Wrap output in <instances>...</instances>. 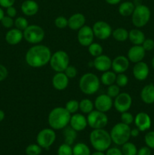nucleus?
I'll list each match as a JSON object with an SVG mask.
<instances>
[{
	"mask_svg": "<svg viewBox=\"0 0 154 155\" xmlns=\"http://www.w3.org/2000/svg\"><path fill=\"white\" fill-rule=\"evenodd\" d=\"M70 117L71 114L64 107H56L50 111L48 123L53 130H63L69 125Z\"/></svg>",
	"mask_w": 154,
	"mask_h": 155,
	"instance_id": "obj_2",
	"label": "nucleus"
},
{
	"mask_svg": "<svg viewBox=\"0 0 154 155\" xmlns=\"http://www.w3.org/2000/svg\"><path fill=\"white\" fill-rule=\"evenodd\" d=\"M110 134L113 143L116 145H122L131 138V127L122 122L118 123L113 126Z\"/></svg>",
	"mask_w": 154,
	"mask_h": 155,
	"instance_id": "obj_5",
	"label": "nucleus"
},
{
	"mask_svg": "<svg viewBox=\"0 0 154 155\" xmlns=\"http://www.w3.org/2000/svg\"><path fill=\"white\" fill-rule=\"evenodd\" d=\"M140 98L146 104L154 103V85L152 83L146 85L140 91Z\"/></svg>",
	"mask_w": 154,
	"mask_h": 155,
	"instance_id": "obj_25",
	"label": "nucleus"
},
{
	"mask_svg": "<svg viewBox=\"0 0 154 155\" xmlns=\"http://www.w3.org/2000/svg\"><path fill=\"white\" fill-rule=\"evenodd\" d=\"M134 116L128 111H125L121 114V122L123 124L130 126L132 123H134Z\"/></svg>",
	"mask_w": 154,
	"mask_h": 155,
	"instance_id": "obj_43",
	"label": "nucleus"
},
{
	"mask_svg": "<svg viewBox=\"0 0 154 155\" xmlns=\"http://www.w3.org/2000/svg\"><path fill=\"white\" fill-rule=\"evenodd\" d=\"M88 50L89 54L94 58H96L102 54L103 51H104L102 45L101 44L94 42L88 46Z\"/></svg>",
	"mask_w": 154,
	"mask_h": 155,
	"instance_id": "obj_33",
	"label": "nucleus"
},
{
	"mask_svg": "<svg viewBox=\"0 0 154 155\" xmlns=\"http://www.w3.org/2000/svg\"><path fill=\"white\" fill-rule=\"evenodd\" d=\"M56 140V133L54 130L50 128H45L40 130L36 136L37 144L42 148L48 149L54 144Z\"/></svg>",
	"mask_w": 154,
	"mask_h": 155,
	"instance_id": "obj_10",
	"label": "nucleus"
},
{
	"mask_svg": "<svg viewBox=\"0 0 154 155\" xmlns=\"http://www.w3.org/2000/svg\"><path fill=\"white\" fill-rule=\"evenodd\" d=\"M134 8H135V5L132 2L125 1L119 5L118 10H119V15H122V17H129L132 15Z\"/></svg>",
	"mask_w": 154,
	"mask_h": 155,
	"instance_id": "obj_27",
	"label": "nucleus"
},
{
	"mask_svg": "<svg viewBox=\"0 0 154 155\" xmlns=\"http://www.w3.org/2000/svg\"><path fill=\"white\" fill-rule=\"evenodd\" d=\"M5 112L2 110H0V122H2L5 119Z\"/></svg>",
	"mask_w": 154,
	"mask_h": 155,
	"instance_id": "obj_54",
	"label": "nucleus"
},
{
	"mask_svg": "<svg viewBox=\"0 0 154 155\" xmlns=\"http://www.w3.org/2000/svg\"><path fill=\"white\" fill-rule=\"evenodd\" d=\"M132 104V98L128 92L119 93L113 101V106L115 109L119 113L128 111Z\"/></svg>",
	"mask_w": 154,
	"mask_h": 155,
	"instance_id": "obj_12",
	"label": "nucleus"
},
{
	"mask_svg": "<svg viewBox=\"0 0 154 155\" xmlns=\"http://www.w3.org/2000/svg\"><path fill=\"white\" fill-rule=\"evenodd\" d=\"M64 73L69 79H74L77 76L78 71L75 67L72 66V65H69L64 71Z\"/></svg>",
	"mask_w": 154,
	"mask_h": 155,
	"instance_id": "obj_44",
	"label": "nucleus"
},
{
	"mask_svg": "<svg viewBox=\"0 0 154 155\" xmlns=\"http://www.w3.org/2000/svg\"><path fill=\"white\" fill-rule=\"evenodd\" d=\"M122 152L123 155H137V148L132 142H127L122 145Z\"/></svg>",
	"mask_w": 154,
	"mask_h": 155,
	"instance_id": "obj_34",
	"label": "nucleus"
},
{
	"mask_svg": "<svg viewBox=\"0 0 154 155\" xmlns=\"http://www.w3.org/2000/svg\"><path fill=\"white\" fill-rule=\"evenodd\" d=\"M69 124L76 132L83 131L88 126L87 117L82 114H73L71 115Z\"/></svg>",
	"mask_w": 154,
	"mask_h": 155,
	"instance_id": "obj_19",
	"label": "nucleus"
},
{
	"mask_svg": "<svg viewBox=\"0 0 154 155\" xmlns=\"http://www.w3.org/2000/svg\"><path fill=\"white\" fill-rule=\"evenodd\" d=\"M95 34H94L92 27L90 26L84 25L78 30L77 39L79 43L85 47H88L94 42Z\"/></svg>",
	"mask_w": 154,
	"mask_h": 155,
	"instance_id": "obj_13",
	"label": "nucleus"
},
{
	"mask_svg": "<svg viewBox=\"0 0 154 155\" xmlns=\"http://www.w3.org/2000/svg\"><path fill=\"white\" fill-rule=\"evenodd\" d=\"M63 133L64 136V143L72 145L77 137V132L69 126L63 129Z\"/></svg>",
	"mask_w": 154,
	"mask_h": 155,
	"instance_id": "obj_28",
	"label": "nucleus"
},
{
	"mask_svg": "<svg viewBox=\"0 0 154 155\" xmlns=\"http://www.w3.org/2000/svg\"><path fill=\"white\" fill-rule=\"evenodd\" d=\"M141 45L146 51H152L154 48V40L152 39H149V38L145 39Z\"/></svg>",
	"mask_w": 154,
	"mask_h": 155,
	"instance_id": "obj_46",
	"label": "nucleus"
},
{
	"mask_svg": "<svg viewBox=\"0 0 154 155\" xmlns=\"http://www.w3.org/2000/svg\"><path fill=\"white\" fill-rule=\"evenodd\" d=\"M106 155H123L122 152V150L119 148L113 147V148H109L106 151Z\"/></svg>",
	"mask_w": 154,
	"mask_h": 155,
	"instance_id": "obj_47",
	"label": "nucleus"
},
{
	"mask_svg": "<svg viewBox=\"0 0 154 155\" xmlns=\"http://www.w3.org/2000/svg\"><path fill=\"white\" fill-rule=\"evenodd\" d=\"M116 83V85H118L119 87H125V86H127L128 83V76L125 75V73H123V74H116V83Z\"/></svg>",
	"mask_w": 154,
	"mask_h": 155,
	"instance_id": "obj_38",
	"label": "nucleus"
},
{
	"mask_svg": "<svg viewBox=\"0 0 154 155\" xmlns=\"http://www.w3.org/2000/svg\"><path fill=\"white\" fill-rule=\"evenodd\" d=\"M94 104L96 110L107 113L113 107V98L109 96L107 94H102V95H98L95 98Z\"/></svg>",
	"mask_w": 154,
	"mask_h": 155,
	"instance_id": "obj_14",
	"label": "nucleus"
},
{
	"mask_svg": "<svg viewBox=\"0 0 154 155\" xmlns=\"http://www.w3.org/2000/svg\"><path fill=\"white\" fill-rule=\"evenodd\" d=\"M101 80L96 74L93 73H86L79 79V86L82 93L90 95L96 93L100 89Z\"/></svg>",
	"mask_w": 154,
	"mask_h": 155,
	"instance_id": "obj_4",
	"label": "nucleus"
},
{
	"mask_svg": "<svg viewBox=\"0 0 154 155\" xmlns=\"http://www.w3.org/2000/svg\"><path fill=\"white\" fill-rule=\"evenodd\" d=\"M145 34L140 29H131L128 31V39L133 45H142L145 40Z\"/></svg>",
	"mask_w": 154,
	"mask_h": 155,
	"instance_id": "obj_26",
	"label": "nucleus"
},
{
	"mask_svg": "<svg viewBox=\"0 0 154 155\" xmlns=\"http://www.w3.org/2000/svg\"><path fill=\"white\" fill-rule=\"evenodd\" d=\"M85 17L81 13H75L68 18V27L72 30L78 31L85 24Z\"/></svg>",
	"mask_w": 154,
	"mask_h": 155,
	"instance_id": "obj_22",
	"label": "nucleus"
},
{
	"mask_svg": "<svg viewBox=\"0 0 154 155\" xmlns=\"http://www.w3.org/2000/svg\"><path fill=\"white\" fill-rule=\"evenodd\" d=\"M151 64H152V68H153V70H154V56H153V58H152V61H151Z\"/></svg>",
	"mask_w": 154,
	"mask_h": 155,
	"instance_id": "obj_58",
	"label": "nucleus"
},
{
	"mask_svg": "<svg viewBox=\"0 0 154 155\" xmlns=\"http://www.w3.org/2000/svg\"><path fill=\"white\" fill-rule=\"evenodd\" d=\"M95 108L94 102L89 98H83L79 101V110L82 113L88 114Z\"/></svg>",
	"mask_w": 154,
	"mask_h": 155,
	"instance_id": "obj_32",
	"label": "nucleus"
},
{
	"mask_svg": "<svg viewBox=\"0 0 154 155\" xmlns=\"http://www.w3.org/2000/svg\"><path fill=\"white\" fill-rule=\"evenodd\" d=\"M106 2L111 5H118L121 2V0H105Z\"/></svg>",
	"mask_w": 154,
	"mask_h": 155,
	"instance_id": "obj_53",
	"label": "nucleus"
},
{
	"mask_svg": "<svg viewBox=\"0 0 154 155\" xmlns=\"http://www.w3.org/2000/svg\"><path fill=\"white\" fill-rule=\"evenodd\" d=\"M16 0H0V6L2 8H7L13 6Z\"/></svg>",
	"mask_w": 154,
	"mask_h": 155,
	"instance_id": "obj_50",
	"label": "nucleus"
},
{
	"mask_svg": "<svg viewBox=\"0 0 154 155\" xmlns=\"http://www.w3.org/2000/svg\"><path fill=\"white\" fill-rule=\"evenodd\" d=\"M14 26L15 28L24 31V30L29 26L28 21H27V18H24V17H18V18L14 20Z\"/></svg>",
	"mask_w": 154,
	"mask_h": 155,
	"instance_id": "obj_37",
	"label": "nucleus"
},
{
	"mask_svg": "<svg viewBox=\"0 0 154 155\" xmlns=\"http://www.w3.org/2000/svg\"><path fill=\"white\" fill-rule=\"evenodd\" d=\"M88 126L95 129H104L108 124V117L106 113L98 110H93L87 116Z\"/></svg>",
	"mask_w": 154,
	"mask_h": 155,
	"instance_id": "obj_9",
	"label": "nucleus"
},
{
	"mask_svg": "<svg viewBox=\"0 0 154 155\" xmlns=\"http://www.w3.org/2000/svg\"><path fill=\"white\" fill-rule=\"evenodd\" d=\"M145 55H146V51L141 45H133V46L128 49L127 53V58L129 61L134 64L142 61Z\"/></svg>",
	"mask_w": 154,
	"mask_h": 155,
	"instance_id": "obj_17",
	"label": "nucleus"
},
{
	"mask_svg": "<svg viewBox=\"0 0 154 155\" xmlns=\"http://www.w3.org/2000/svg\"><path fill=\"white\" fill-rule=\"evenodd\" d=\"M5 41L9 45H18L24 39V34L22 30H20L17 28H11L6 33Z\"/></svg>",
	"mask_w": 154,
	"mask_h": 155,
	"instance_id": "obj_23",
	"label": "nucleus"
},
{
	"mask_svg": "<svg viewBox=\"0 0 154 155\" xmlns=\"http://www.w3.org/2000/svg\"><path fill=\"white\" fill-rule=\"evenodd\" d=\"M69 80L64 72L56 73L52 77V86L56 90L63 91L67 88Z\"/></svg>",
	"mask_w": 154,
	"mask_h": 155,
	"instance_id": "obj_21",
	"label": "nucleus"
},
{
	"mask_svg": "<svg viewBox=\"0 0 154 155\" xmlns=\"http://www.w3.org/2000/svg\"><path fill=\"white\" fill-rule=\"evenodd\" d=\"M42 149L38 144H30L26 148L25 152L27 155H39L42 153Z\"/></svg>",
	"mask_w": 154,
	"mask_h": 155,
	"instance_id": "obj_36",
	"label": "nucleus"
},
{
	"mask_svg": "<svg viewBox=\"0 0 154 155\" xmlns=\"http://www.w3.org/2000/svg\"><path fill=\"white\" fill-rule=\"evenodd\" d=\"M72 155H91L90 148L86 144L79 142L72 148Z\"/></svg>",
	"mask_w": 154,
	"mask_h": 155,
	"instance_id": "obj_31",
	"label": "nucleus"
},
{
	"mask_svg": "<svg viewBox=\"0 0 154 155\" xmlns=\"http://www.w3.org/2000/svg\"><path fill=\"white\" fill-rule=\"evenodd\" d=\"M57 155H72V148L66 143L62 144L57 149Z\"/></svg>",
	"mask_w": 154,
	"mask_h": 155,
	"instance_id": "obj_39",
	"label": "nucleus"
},
{
	"mask_svg": "<svg viewBox=\"0 0 154 155\" xmlns=\"http://www.w3.org/2000/svg\"><path fill=\"white\" fill-rule=\"evenodd\" d=\"M151 12L149 7L145 5L135 6L131 15V21L136 28H141L146 26L150 20Z\"/></svg>",
	"mask_w": 154,
	"mask_h": 155,
	"instance_id": "obj_6",
	"label": "nucleus"
},
{
	"mask_svg": "<svg viewBox=\"0 0 154 155\" xmlns=\"http://www.w3.org/2000/svg\"><path fill=\"white\" fill-rule=\"evenodd\" d=\"M8 75V69L3 64H0V82L5 80Z\"/></svg>",
	"mask_w": 154,
	"mask_h": 155,
	"instance_id": "obj_48",
	"label": "nucleus"
},
{
	"mask_svg": "<svg viewBox=\"0 0 154 155\" xmlns=\"http://www.w3.org/2000/svg\"><path fill=\"white\" fill-rule=\"evenodd\" d=\"M112 36L115 40L123 42L128 39V31L123 27H118L113 30Z\"/></svg>",
	"mask_w": 154,
	"mask_h": 155,
	"instance_id": "obj_30",
	"label": "nucleus"
},
{
	"mask_svg": "<svg viewBox=\"0 0 154 155\" xmlns=\"http://www.w3.org/2000/svg\"><path fill=\"white\" fill-rule=\"evenodd\" d=\"M64 107L71 115L73 114L77 113V111L79 110V101L75 99H71L66 103Z\"/></svg>",
	"mask_w": 154,
	"mask_h": 155,
	"instance_id": "obj_35",
	"label": "nucleus"
},
{
	"mask_svg": "<svg viewBox=\"0 0 154 155\" xmlns=\"http://www.w3.org/2000/svg\"><path fill=\"white\" fill-rule=\"evenodd\" d=\"M137 155H151V149L147 146L141 147L137 150Z\"/></svg>",
	"mask_w": 154,
	"mask_h": 155,
	"instance_id": "obj_49",
	"label": "nucleus"
},
{
	"mask_svg": "<svg viewBox=\"0 0 154 155\" xmlns=\"http://www.w3.org/2000/svg\"><path fill=\"white\" fill-rule=\"evenodd\" d=\"M5 16V12L4 11H3V9L1 7H0V22H1L2 19L3 18V17Z\"/></svg>",
	"mask_w": 154,
	"mask_h": 155,
	"instance_id": "obj_55",
	"label": "nucleus"
},
{
	"mask_svg": "<svg viewBox=\"0 0 154 155\" xmlns=\"http://www.w3.org/2000/svg\"></svg>",
	"mask_w": 154,
	"mask_h": 155,
	"instance_id": "obj_59",
	"label": "nucleus"
},
{
	"mask_svg": "<svg viewBox=\"0 0 154 155\" xmlns=\"http://www.w3.org/2000/svg\"><path fill=\"white\" fill-rule=\"evenodd\" d=\"M93 66L97 71L105 72L111 68L112 59L109 56L102 54L95 58L93 61Z\"/></svg>",
	"mask_w": 154,
	"mask_h": 155,
	"instance_id": "obj_20",
	"label": "nucleus"
},
{
	"mask_svg": "<svg viewBox=\"0 0 154 155\" xmlns=\"http://www.w3.org/2000/svg\"><path fill=\"white\" fill-rule=\"evenodd\" d=\"M51 49L42 44H36L27 50L25 61L27 65L33 68H40L49 63L51 57Z\"/></svg>",
	"mask_w": 154,
	"mask_h": 155,
	"instance_id": "obj_1",
	"label": "nucleus"
},
{
	"mask_svg": "<svg viewBox=\"0 0 154 155\" xmlns=\"http://www.w3.org/2000/svg\"><path fill=\"white\" fill-rule=\"evenodd\" d=\"M120 93V87L116 84H112L108 86L107 91V94L112 98H115Z\"/></svg>",
	"mask_w": 154,
	"mask_h": 155,
	"instance_id": "obj_40",
	"label": "nucleus"
},
{
	"mask_svg": "<svg viewBox=\"0 0 154 155\" xmlns=\"http://www.w3.org/2000/svg\"><path fill=\"white\" fill-rule=\"evenodd\" d=\"M145 144L150 149H154V131H149L144 136Z\"/></svg>",
	"mask_w": 154,
	"mask_h": 155,
	"instance_id": "obj_42",
	"label": "nucleus"
},
{
	"mask_svg": "<svg viewBox=\"0 0 154 155\" xmlns=\"http://www.w3.org/2000/svg\"><path fill=\"white\" fill-rule=\"evenodd\" d=\"M91 155H106L104 153V151H96L95 152H94L93 154H91Z\"/></svg>",
	"mask_w": 154,
	"mask_h": 155,
	"instance_id": "obj_56",
	"label": "nucleus"
},
{
	"mask_svg": "<svg viewBox=\"0 0 154 155\" xmlns=\"http://www.w3.org/2000/svg\"><path fill=\"white\" fill-rule=\"evenodd\" d=\"M49 64L51 69L56 73L64 72L69 65V54L63 50H58L51 54Z\"/></svg>",
	"mask_w": 154,
	"mask_h": 155,
	"instance_id": "obj_7",
	"label": "nucleus"
},
{
	"mask_svg": "<svg viewBox=\"0 0 154 155\" xmlns=\"http://www.w3.org/2000/svg\"><path fill=\"white\" fill-rule=\"evenodd\" d=\"M95 37L101 40H104L112 36L113 29L107 22L104 21H98L94 24L92 27Z\"/></svg>",
	"mask_w": 154,
	"mask_h": 155,
	"instance_id": "obj_11",
	"label": "nucleus"
},
{
	"mask_svg": "<svg viewBox=\"0 0 154 155\" xmlns=\"http://www.w3.org/2000/svg\"><path fill=\"white\" fill-rule=\"evenodd\" d=\"M2 25L4 27L7 29H11L14 25V21L13 20V18H11V17L8 16V15H5L3 17V18L1 21Z\"/></svg>",
	"mask_w": 154,
	"mask_h": 155,
	"instance_id": "obj_45",
	"label": "nucleus"
},
{
	"mask_svg": "<svg viewBox=\"0 0 154 155\" xmlns=\"http://www.w3.org/2000/svg\"><path fill=\"white\" fill-rule=\"evenodd\" d=\"M24 39L27 42L33 45L40 44L45 38V31L42 27L36 24H29L28 27L23 31Z\"/></svg>",
	"mask_w": 154,
	"mask_h": 155,
	"instance_id": "obj_8",
	"label": "nucleus"
},
{
	"mask_svg": "<svg viewBox=\"0 0 154 155\" xmlns=\"http://www.w3.org/2000/svg\"><path fill=\"white\" fill-rule=\"evenodd\" d=\"M134 123L140 132H145L149 130L152 125L151 117L146 112H139L134 117Z\"/></svg>",
	"mask_w": 154,
	"mask_h": 155,
	"instance_id": "obj_15",
	"label": "nucleus"
},
{
	"mask_svg": "<svg viewBox=\"0 0 154 155\" xmlns=\"http://www.w3.org/2000/svg\"><path fill=\"white\" fill-rule=\"evenodd\" d=\"M21 9L24 15L32 17L36 15L39 12V4L34 0H25L21 4Z\"/></svg>",
	"mask_w": 154,
	"mask_h": 155,
	"instance_id": "obj_24",
	"label": "nucleus"
},
{
	"mask_svg": "<svg viewBox=\"0 0 154 155\" xmlns=\"http://www.w3.org/2000/svg\"><path fill=\"white\" fill-rule=\"evenodd\" d=\"M134 5L135 6H137V5H141L142 3H141V0H134Z\"/></svg>",
	"mask_w": 154,
	"mask_h": 155,
	"instance_id": "obj_57",
	"label": "nucleus"
},
{
	"mask_svg": "<svg viewBox=\"0 0 154 155\" xmlns=\"http://www.w3.org/2000/svg\"><path fill=\"white\" fill-rule=\"evenodd\" d=\"M140 134V130L136 127V128L131 129V137H137Z\"/></svg>",
	"mask_w": 154,
	"mask_h": 155,
	"instance_id": "obj_52",
	"label": "nucleus"
},
{
	"mask_svg": "<svg viewBox=\"0 0 154 155\" xmlns=\"http://www.w3.org/2000/svg\"><path fill=\"white\" fill-rule=\"evenodd\" d=\"M54 25L58 29H64L68 27V19L63 16H58L54 20Z\"/></svg>",
	"mask_w": 154,
	"mask_h": 155,
	"instance_id": "obj_41",
	"label": "nucleus"
},
{
	"mask_svg": "<svg viewBox=\"0 0 154 155\" xmlns=\"http://www.w3.org/2000/svg\"><path fill=\"white\" fill-rule=\"evenodd\" d=\"M6 14H7L8 16L14 18V17H16V15H17V9L15 8L14 6H11V7L7 8V10H6Z\"/></svg>",
	"mask_w": 154,
	"mask_h": 155,
	"instance_id": "obj_51",
	"label": "nucleus"
},
{
	"mask_svg": "<svg viewBox=\"0 0 154 155\" xmlns=\"http://www.w3.org/2000/svg\"><path fill=\"white\" fill-rule=\"evenodd\" d=\"M116 74L114 71H105V72H103L100 80H101V83L103 85L106 86H109L116 83Z\"/></svg>",
	"mask_w": 154,
	"mask_h": 155,
	"instance_id": "obj_29",
	"label": "nucleus"
},
{
	"mask_svg": "<svg viewBox=\"0 0 154 155\" xmlns=\"http://www.w3.org/2000/svg\"><path fill=\"white\" fill-rule=\"evenodd\" d=\"M132 74L136 80H138V81H143L149 76V66L146 62L143 61L135 63L133 67Z\"/></svg>",
	"mask_w": 154,
	"mask_h": 155,
	"instance_id": "obj_16",
	"label": "nucleus"
},
{
	"mask_svg": "<svg viewBox=\"0 0 154 155\" xmlns=\"http://www.w3.org/2000/svg\"><path fill=\"white\" fill-rule=\"evenodd\" d=\"M91 145L96 151H106L112 144L110 133L104 129L93 130L89 136Z\"/></svg>",
	"mask_w": 154,
	"mask_h": 155,
	"instance_id": "obj_3",
	"label": "nucleus"
},
{
	"mask_svg": "<svg viewBox=\"0 0 154 155\" xmlns=\"http://www.w3.org/2000/svg\"><path fill=\"white\" fill-rule=\"evenodd\" d=\"M129 64L128 58L124 55H119L112 60L111 68L116 74H123L128 69Z\"/></svg>",
	"mask_w": 154,
	"mask_h": 155,
	"instance_id": "obj_18",
	"label": "nucleus"
}]
</instances>
